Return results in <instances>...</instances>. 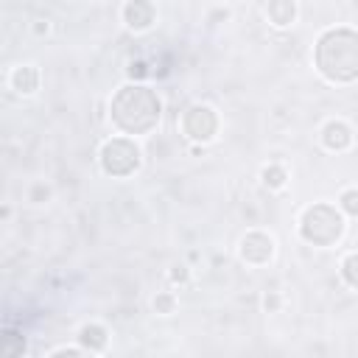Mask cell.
Instances as JSON below:
<instances>
[{"label": "cell", "mask_w": 358, "mask_h": 358, "mask_svg": "<svg viewBox=\"0 0 358 358\" xmlns=\"http://www.w3.org/2000/svg\"><path fill=\"white\" fill-rule=\"evenodd\" d=\"M319 140L327 151L333 154H341V151H350L352 143H355V134L350 129V123L344 120H327L322 129H319Z\"/></svg>", "instance_id": "cell-8"}, {"label": "cell", "mask_w": 358, "mask_h": 358, "mask_svg": "<svg viewBox=\"0 0 358 358\" xmlns=\"http://www.w3.org/2000/svg\"><path fill=\"white\" fill-rule=\"evenodd\" d=\"M126 76H129V81H143L145 84V78L151 76V67H148L145 59H131L126 64Z\"/></svg>", "instance_id": "cell-17"}, {"label": "cell", "mask_w": 358, "mask_h": 358, "mask_svg": "<svg viewBox=\"0 0 358 358\" xmlns=\"http://www.w3.org/2000/svg\"><path fill=\"white\" fill-rule=\"evenodd\" d=\"M274 252H277V241L263 229H252L238 241V257L246 266H266L271 263Z\"/></svg>", "instance_id": "cell-6"}, {"label": "cell", "mask_w": 358, "mask_h": 358, "mask_svg": "<svg viewBox=\"0 0 358 358\" xmlns=\"http://www.w3.org/2000/svg\"><path fill=\"white\" fill-rule=\"evenodd\" d=\"M120 20L129 31L143 34L157 22V6L151 0H126L120 8Z\"/></svg>", "instance_id": "cell-7"}, {"label": "cell", "mask_w": 358, "mask_h": 358, "mask_svg": "<svg viewBox=\"0 0 358 358\" xmlns=\"http://www.w3.org/2000/svg\"><path fill=\"white\" fill-rule=\"evenodd\" d=\"M299 6L296 0H266V17L274 28H288L296 22Z\"/></svg>", "instance_id": "cell-11"}, {"label": "cell", "mask_w": 358, "mask_h": 358, "mask_svg": "<svg viewBox=\"0 0 358 358\" xmlns=\"http://www.w3.org/2000/svg\"><path fill=\"white\" fill-rule=\"evenodd\" d=\"M313 67L327 84L358 81V31L347 25L322 31L313 45Z\"/></svg>", "instance_id": "cell-2"}, {"label": "cell", "mask_w": 358, "mask_h": 358, "mask_svg": "<svg viewBox=\"0 0 358 358\" xmlns=\"http://www.w3.org/2000/svg\"><path fill=\"white\" fill-rule=\"evenodd\" d=\"M39 67L36 64H17L11 73H8V87L17 92V95H34L39 90Z\"/></svg>", "instance_id": "cell-9"}, {"label": "cell", "mask_w": 358, "mask_h": 358, "mask_svg": "<svg viewBox=\"0 0 358 358\" xmlns=\"http://www.w3.org/2000/svg\"><path fill=\"white\" fill-rule=\"evenodd\" d=\"M109 120L120 134H151L162 120V98L143 81H126L109 98Z\"/></svg>", "instance_id": "cell-1"}, {"label": "cell", "mask_w": 358, "mask_h": 358, "mask_svg": "<svg viewBox=\"0 0 358 358\" xmlns=\"http://www.w3.org/2000/svg\"><path fill=\"white\" fill-rule=\"evenodd\" d=\"M87 350L78 344V347H56V350H50V358H56V355H84Z\"/></svg>", "instance_id": "cell-21"}, {"label": "cell", "mask_w": 358, "mask_h": 358, "mask_svg": "<svg viewBox=\"0 0 358 358\" xmlns=\"http://www.w3.org/2000/svg\"><path fill=\"white\" fill-rule=\"evenodd\" d=\"M347 232V215L338 210V204L313 201L299 215V238L310 246L330 249L336 246Z\"/></svg>", "instance_id": "cell-3"}, {"label": "cell", "mask_w": 358, "mask_h": 358, "mask_svg": "<svg viewBox=\"0 0 358 358\" xmlns=\"http://www.w3.org/2000/svg\"><path fill=\"white\" fill-rule=\"evenodd\" d=\"M92 3H98V0H92Z\"/></svg>", "instance_id": "cell-23"}, {"label": "cell", "mask_w": 358, "mask_h": 358, "mask_svg": "<svg viewBox=\"0 0 358 358\" xmlns=\"http://www.w3.org/2000/svg\"><path fill=\"white\" fill-rule=\"evenodd\" d=\"M31 31H34L36 36H48V34H50V22H48V20H36V22L31 25Z\"/></svg>", "instance_id": "cell-22"}, {"label": "cell", "mask_w": 358, "mask_h": 358, "mask_svg": "<svg viewBox=\"0 0 358 358\" xmlns=\"http://www.w3.org/2000/svg\"><path fill=\"white\" fill-rule=\"evenodd\" d=\"M0 352L6 358H20L25 352V338L20 333H14V330H6L3 333V341H0Z\"/></svg>", "instance_id": "cell-13"}, {"label": "cell", "mask_w": 358, "mask_h": 358, "mask_svg": "<svg viewBox=\"0 0 358 358\" xmlns=\"http://www.w3.org/2000/svg\"><path fill=\"white\" fill-rule=\"evenodd\" d=\"M338 210L347 218H358V187H344L338 193Z\"/></svg>", "instance_id": "cell-16"}, {"label": "cell", "mask_w": 358, "mask_h": 358, "mask_svg": "<svg viewBox=\"0 0 358 358\" xmlns=\"http://www.w3.org/2000/svg\"><path fill=\"white\" fill-rule=\"evenodd\" d=\"M338 274H341V280H344L350 288L358 291V252L344 255V260H341V266H338Z\"/></svg>", "instance_id": "cell-15"}, {"label": "cell", "mask_w": 358, "mask_h": 358, "mask_svg": "<svg viewBox=\"0 0 358 358\" xmlns=\"http://www.w3.org/2000/svg\"><path fill=\"white\" fill-rule=\"evenodd\" d=\"M50 199V187L45 185V182H36L31 190H28V201H34V204H42V201H48Z\"/></svg>", "instance_id": "cell-18"}, {"label": "cell", "mask_w": 358, "mask_h": 358, "mask_svg": "<svg viewBox=\"0 0 358 358\" xmlns=\"http://www.w3.org/2000/svg\"><path fill=\"white\" fill-rule=\"evenodd\" d=\"M168 280H171L173 285H185V282L190 280V268H187V266H171Z\"/></svg>", "instance_id": "cell-19"}, {"label": "cell", "mask_w": 358, "mask_h": 358, "mask_svg": "<svg viewBox=\"0 0 358 358\" xmlns=\"http://www.w3.org/2000/svg\"><path fill=\"white\" fill-rule=\"evenodd\" d=\"M78 344H81L90 355H98V352H103V350L109 347V330H106L101 322H87V324H81V330H78Z\"/></svg>", "instance_id": "cell-10"}, {"label": "cell", "mask_w": 358, "mask_h": 358, "mask_svg": "<svg viewBox=\"0 0 358 358\" xmlns=\"http://www.w3.org/2000/svg\"><path fill=\"white\" fill-rule=\"evenodd\" d=\"M179 129L190 143L207 145V143H213L218 137L221 117L210 103H190L179 117Z\"/></svg>", "instance_id": "cell-5"}, {"label": "cell", "mask_w": 358, "mask_h": 358, "mask_svg": "<svg viewBox=\"0 0 358 358\" xmlns=\"http://www.w3.org/2000/svg\"><path fill=\"white\" fill-rule=\"evenodd\" d=\"M98 165L106 176L112 179H129L140 171L143 165V151L140 145L134 143V137L129 134H117V137H109L101 151H98Z\"/></svg>", "instance_id": "cell-4"}, {"label": "cell", "mask_w": 358, "mask_h": 358, "mask_svg": "<svg viewBox=\"0 0 358 358\" xmlns=\"http://www.w3.org/2000/svg\"><path fill=\"white\" fill-rule=\"evenodd\" d=\"M176 305H179V299H176L173 291H157L154 299H151V308H154V313H159V316L176 313Z\"/></svg>", "instance_id": "cell-14"}, {"label": "cell", "mask_w": 358, "mask_h": 358, "mask_svg": "<svg viewBox=\"0 0 358 358\" xmlns=\"http://www.w3.org/2000/svg\"><path fill=\"white\" fill-rule=\"evenodd\" d=\"M260 182H263L268 190H282V187L288 185V171H285V165H280V162L263 165V168H260Z\"/></svg>", "instance_id": "cell-12"}, {"label": "cell", "mask_w": 358, "mask_h": 358, "mask_svg": "<svg viewBox=\"0 0 358 358\" xmlns=\"http://www.w3.org/2000/svg\"><path fill=\"white\" fill-rule=\"evenodd\" d=\"M280 302H282L280 294H277V291H268V294L263 296V308H266V313H277V310H280Z\"/></svg>", "instance_id": "cell-20"}]
</instances>
